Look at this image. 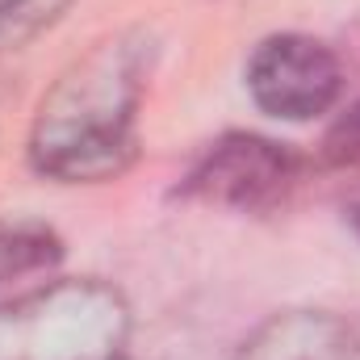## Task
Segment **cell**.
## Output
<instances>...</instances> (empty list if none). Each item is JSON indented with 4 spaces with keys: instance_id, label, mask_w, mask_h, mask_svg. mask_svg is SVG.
Masks as SVG:
<instances>
[{
    "instance_id": "obj_1",
    "label": "cell",
    "mask_w": 360,
    "mask_h": 360,
    "mask_svg": "<svg viewBox=\"0 0 360 360\" xmlns=\"http://www.w3.org/2000/svg\"><path fill=\"white\" fill-rule=\"evenodd\" d=\"M151 68L143 34H117L76 59L38 101L30 126L34 172L59 184H101L134 164L139 101Z\"/></svg>"
},
{
    "instance_id": "obj_2",
    "label": "cell",
    "mask_w": 360,
    "mask_h": 360,
    "mask_svg": "<svg viewBox=\"0 0 360 360\" xmlns=\"http://www.w3.org/2000/svg\"><path fill=\"white\" fill-rule=\"evenodd\" d=\"M130 306L122 289L72 276L0 302V360H122Z\"/></svg>"
},
{
    "instance_id": "obj_3",
    "label": "cell",
    "mask_w": 360,
    "mask_h": 360,
    "mask_svg": "<svg viewBox=\"0 0 360 360\" xmlns=\"http://www.w3.org/2000/svg\"><path fill=\"white\" fill-rule=\"evenodd\" d=\"M297 180L302 160L285 143L231 130L197 155V164L176 184V197L235 214H272L293 197Z\"/></svg>"
},
{
    "instance_id": "obj_4",
    "label": "cell",
    "mask_w": 360,
    "mask_h": 360,
    "mask_svg": "<svg viewBox=\"0 0 360 360\" xmlns=\"http://www.w3.org/2000/svg\"><path fill=\"white\" fill-rule=\"evenodd\" d=\"M243 80L260 113L281 122H314L340 101L344 68L335 51L310 34H272L252 51Z\"/></svg>"
},
{
    "instance_id": "obj_5",
    "label": "cell",
    "mask_w": 360,
    "mask_h": 360,
    "mask_svg": "<svg viewBox=\"0 0 360 360\" xmlns=\"http://www.w3.org/2000/svg\"><path fill=\"white\" fill-rule=\"evenodd\" d=\"M231 360H360V331L327 310H281L248 331Z\"/></svg>"
},
{
    "instance_id": "obj_6",
    "label": "cell",
    "mask_w": 360,
    "mask_h": 360,
    "mask_svg": "<svg viewBox=\"0 0 360 360\" xmlns=\"http://www.w3.org/2000/svg\"><path fill=\"white\" fill-rule=\"evenodd\" d=\"M59 260H63V239L55 235V226H46L38 218L0 222V289L17 285L25 276L51 272Z\"/></svg>"
},
{
    "instance_id": "obj_7",
    "label": "cell",
    "mask_w": 360,
    "mask_h": 360,
    "mask_svg": "<svg viewBox=\"0 0 360 360\" xmlns=\"http://www.w3.org/2000/svg\"><path fill=\"white\" fill-rule=\"evenodd\" d=\"M72 0H0V51L25 46L42 30H51Z\"/></svg>"
},
{
    "instance_id": "obj_8",
    "label": "cell",
    "mask_w": 360,
    "mask_h": 360,
    "mask_svg": "<svg viewBox=\"0 0 360 360\" xmlns=\"http://www.w3.org/2000/svg\"><path fill=\"white\" fill-rule=\"evenodd\" d=\"M323 164L331 168H360V101H352L331 130L323 134Z\"/></svg>"
},
{
    "instance_id": "obj_9",
    "label": "cell",
    "mask_w": 360,
    "mask_h": 360,
    "mask_svg": "<svg viewBox=\"0 0 360 360\" xmlns=\"http://www.w3.org/2000/svg\"><path fill=\"white\" fill-rule=\"evenodd\" d=\"M348 222H352V231H356V235H360V201H356V205H352V210H348Z\"/></svg>"
}]
</instances>
